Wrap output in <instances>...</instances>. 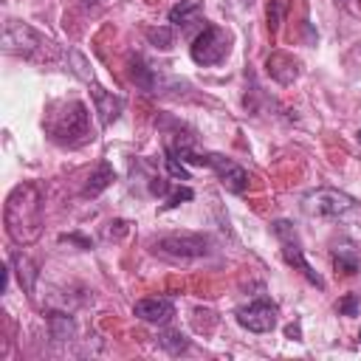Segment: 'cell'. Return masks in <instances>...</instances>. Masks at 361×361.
I'll return each mask as SVG.
<instances>
[{"instance_id":"6da1fadb","label":"cell","mask_w":361,"mask_h":361,"mask_svg":"<svg viewBox=\"0 0 361 361\" xmlns=\"http://www.w3.org/2000/svg\"><path fill=\"white\" fill-rule=\"evenodd\" d=\"M3 223H6L11 243H17V245H28L39 237L42 197L34 183H20L11 189V195L6 197V209H3Z\"/></svg>"},{"instance_id":"7a4b0ae2","label":"cell","mask_w":361,"mask_h":361,"mask_svg":"<svg viewBox=\"0 0 361 361\" xmlns=\"http://www.w3.org/2000/svg\"><path fill=\"white\" fill-rule=\"evenodd\" d=\"M45 130L62 147H79V144H85L90 138L87 107L82 102H76V99L51 107V113L45 118Z\"/></svg>"},{"instance_id":"3957f363","label":"cell","mask_w":361,"mask_h":361,"mask_svg":"<svg viewBox=\"0 0 361 361\" xmlns=\"http://www.w3.org/2000/svg\"><path fill=\"white\" fill-rule=\"evenodd\" d=\"M274 234H276V240L282 243V257H285V262L293 265L296 271H302V274L307 276V282H313L316 288H324V279H322V276L313 271V265L305 259V251H302V243H299L296 228H293L288 220H276V223H274Z\"/></svg>"},{"instance_id":"277c9868","label":"cell","mask_w":361,"mask_h":361,"mask_svg":"<svg viewBox=\"0 0 361 361\" xmlns=\"http://www.w3.org/2000/svg\"><path fill=\"white\" fill-rule=\"evenodd\" d=\"M353 206H355V200L350 195H344L338 189H330V186H322V189L307 192L302 197V209L310 217H341Z\"/></svg>"},{"instance_id":"5b68a950","label":"cell","mask_w":361,"mask_h":361,"mask_svg":"<svg viewBox=\"0 0 361 361\" xmlns=\"http://www.w3.org/2000/svg\"><path fill=\"white\" fill-rule=\"evenodd\" d=\"M228 54V34L217 25H203L192 39V59L197 65H217Z\"/></svg>"},{"instance_id":"8992f818","label":"cell","mask_w":361,"mask_h":361,"mask_svg":"<svg viewBox=\"0 0 361 361\" xmlns=\"http://www.w3.org/2000/svg\"><path fill=\"white\" fill-rule=\"evenodd\" d=\"M152 248L172 259H197L209 254V240L200 234H169L152 243Z\"/></svg>"},{"instance_id":"52a82bcc","label":"cell","mask_w":361,"mask_h":361,"mask_svg":"<svg viewBox=\"0 0 361 361\" xmlns=\"http://www.w3.org/2000/svg\"><path fill=\"white\" fill-rule=\"evenodd\" d=\"M48 45H51V42H48L42 34H37L31 25H25V23H14V20L6 23V31H3V48H6L8 54L34 56L37 51H42V48H48Z\"/></svg>"},{"instance_id":"ba28073f","label":"cell","mask_w":361,"mask_h":361,"mask_svg":"<svg viewBox=\"0 0 361 361\" xmlns=\"http://www.w3.org/2000/svg\"><path fill=\"white\" fill-rule=\"evenodd\" d=\"M197 164L212 166L214 175L220 178V183H223L228 192H234V195H243V192H245V186H248V172H245L237 161H231V158H226V155H220V152H203V155H197Z\"/></svg>"},{"instance_id":"9c48e42d","label":"cell","mask_w":361,"mask_h":361,"mask_svg":"<svg viewBox=\"0 0 361 361\" xmlns=\"http://www.w3.org/2000/svg\"><path fill=\"white\" fill-rule=\"evenodd\" d=\"M276 316H279V307L268 299H257L237 310V322L251 333H271L276 327Z\"/></svg>"},{"instance_id":"30bf717a","label":"cell","mask_w":361,"mask_h":361,"mask_svg":"<svg viewBox=\"0 0 361 361\" xmlns=\"http://www.w3.org/2000/svg\"><path fill=\"white\" fill-rule=\"evenodd\" d=\"M133 313L147 324H166L175 316V305L166 296H147L133 305Z\"/></svg>"},{"instance_id":"8fae6325","label":"cell","mask_w":361,"mask_h":361,"mask_svg":"<svg viewBox=\"0 0 361 361\" xmlns=\"http://www.w3.org/2000/svg\"><path fill=\"white\" fill-rule=\"evenodd\" d=\"M93 102H96V113H99V121L107 127V124H113L118 116H121V110H124V102H121V96H113V93H107L104 87H99V85H93Z\"/></svg>"},{"instance_id":"7c38bea8","label":"cell","mask_w":361,"mask_h":361,"mask_svg":"<svg viewBox=\"0 0 361 361\" xmlns=\"http://www.w3.org/2000/svg\"><path fill=\"white\" fill-rule=\"evenodd\" d=\"M333 262H336V268L338 271H344V274H358L361 271V251H358V245L355 243H350V240H338L336 245H333Z\"/></svg>"},{"instance_id":"4fadbf2b","label":"cell","mask_w":361,"mask_h":361,"mask_svg":"<svg viewBox=\"0 0 361 361\" xmlns=\"http://www.w3.org/2000/svg\"><path fill=\"white\" fill-rule=\"evenodd\" d=\"M268 73L276 79V82H282V85H290L293 79H296V59L293 56H288V54H282V51H276V54H271L268 56Z\"/></svg>"},{"instance_id":"5bb4252c","label":"cell","mask_w":361,"mask_h":361,"mask_svg":"<svg viewBox=\"0 0 361 361\" xmlns=\"http://www.w3.org/2000/svg\"><path fill=\"white\" fill-rule=\"evenodd\" d=\"M110 180H113V169H110V164H99L96 172L87 178L82 195H85V197H96L99 192H104V189L110 186Z\"/></svg>"},{"instance_id":"9a60e30c","label":"cell","mask_w":361,"mask_h":361,"mask_svg":"<svg viewBox=\"0 0 361 361\" xmlns=\"http://www.w3.org/2000/svg\"><path fill=\"white\" fill-rule=\"evenodd\" d=\"M197 11H200V6H197L195 0H183V3H178V6L169 8V23L178 25V28H186V25L195 23Z\"/></svg>"},{"instance_id":"2e32d148","label":"cell","mask_w":361,"mask_h":361,"mask_svg":"<svg viewBox=\"0 0 361 361\" xmlns=\"http://www.w3.org/2000/svg\"><path fill=\"white\" fill-rule=\"evenodd\" d=\"M11 262H14V268H17L20 285L25 288V293H31V290H34V279H37V271H34L31 259H28V257H23V254H11Z\"/></svg>"},{"instance_id":"e0dca14e","label":"cell","mask_w":361,"mask_h":361,"mask_svg":"<svg viewBox=\"0 0 361 361\" xmlns=\"http://www.w3.org/2000/svg\"><path fill=\"white\" fill-rule=\"evenodd\" d=\"M48 324H51V333H54V338H68L71 333H73V324H71V319L68 316H62V313H51L48 316Z\"/></svg>"},{"instance_id":"ac0fdd59","label":"cell","mask_w":361,"mask_h":361,"mask_svg":"<svg viewBox=\"0 0 361 361\" xmlns=\"http://www.w3.org/2000/svg\"><path fill=\"white\" fill-rule=\"evenodd\" d=\"M133 79H135L144 90H149V87H152V73H149V68H147L141 59H135V62H133Z\"/></svg>"},{"instance_id":"d6986e66","label":"cell","mask_w":361,"mask_h":361,"mask_svg":"<svg viewBox=\"0 0 361 361\" xmlns=\"http://www.w3.org/2000/svg\"><path fill=\"white\" fill-rule=\"evenodd\" d=\"M147 37L158 45L161 42V48H169L172 45V28H147Z\"/></svg>"},{"instance_id":"ffe728a7","label":"cell","mask_w":361,"mask_h":361,"mask_svg":"<svg viewBox=\"0 0 361 361\" xmlns=\"http://www.w3.org/2000/svg\"><path fill=\"white\" fill-rule=\"evenodd\" d=\"M166 169H169V175H175L180 180H189V172H186L183 161H178V155H172V152H166Z\"/></svg>"},{"instance_id":"44dd1931","label":"cell","mask_w":361,"mask_h":361,"mask_svg":"<svg viewBox=\"0 0 361 361\" xmlns=\"http://www.w3.org/2000/svg\"><path fill=\"white\" fill-rule=\"evenodd\" d=\"M336 307H338L341 316H355V313H358V296H355V293H347L344 299H338Z\"/></svg>"},{"instance_id":"7402d4cb","label":"cell","mask_w":361,"mask_h":361,"mask_svg":"<svg viewBox=\"0 0 361 361\" xmlns=\"http://www.w3.org/2000/svg\"><path fill=\"white\" fill-rule=\"evenodd\" d=\"M161 344H164L166 350H172V353H180V350L186 347V338H183L180 333H164V336H161Z\"/></svg>"},{"instance_id":"603a6c76","label":"cell","mask_w":361,"mask_h":361,"mask_svg":"<svg viewBox=\"0 0 361 361\" xmlns=\"http://www.w3.org/2000/svg\"><path fill=\"white\" fill-rule=\"evenodd\" d=\"M282 11H285V0H271V3H268V25H271V28L279 25Z\"/></svg>"},{"instance_id":"cb8c5ba5","label":"cell","mask_w":361,"mask_h":361,"mask_svg":"<svg viewBox=\"0 0 361 361\" xmlns=\"http://www.w3.org/2000/svg\"><path fill=\"white\" fill-rule=\"evenodd\" d=\"M180 200H192V189H189V186H180V189H175V192L169 195V200H166V206L172 209V206H178Z\"/></svg>"},{"instance_id":"d4e9b609","label":"cell","mask_w":361,"mask_h":361,"mask_svg":"<svg viewBox=\"0 0 361 361\" xmlns=\"http://www.w3.org/2000/svg\"><path fill=\"white\" fill-rule=\"evenodd\" d=\"M149 192H152V195H161V197L169 195V180H164V178H152V180H149Z\"/></svg>"},{"instance_id":"484cf974","label":"cell","mask_w":361,"mask_h":361,"mask_svg":"<svg viewBox=\"0 0 361 361\" xmlns=\"http://www.w3.org/2000/svg\"><path fill=\"white\" fill-rule=\"evenodd\" d=\"M285 333H288V336H290V338H299V327H293V324H290V327H288V330H285Z\"/></svg>"},{"instance_id":"4316f807","label":"cell","mask_w":361,"mask_h":361,"mask_svg":"<svg viewBox=\"0 0 361 361\" xmlns=\"http://www.w3.org/2000/svg\"><path fill=\"white\" fill-rule=\"evenodd\" d=\"M96 3H99V0H85V6H96Z\"/></svg>"},{"instance_id":"83f0119b","label":"cell","mask_w":361,"mask_h":361,"mask_svg":"<svg viewBox=\"0 0 361 361\" xmlns=\"http://www.w3.org/2000/svg\"><path fill=\"white\" fill-rule=\"evenodd\" d=\"M358 341H361V333H358Z\"/></svg>"}]
</instances>
